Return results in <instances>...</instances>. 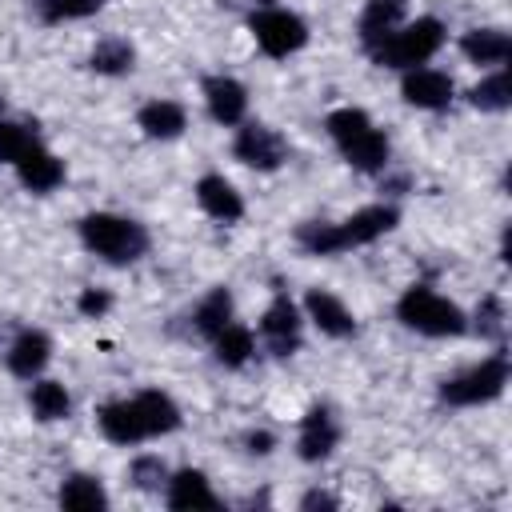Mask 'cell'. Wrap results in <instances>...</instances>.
<instances>
[{
  "instance_id": "44dd1931",
  "label": "cell",
  "mask_w": 512,
  "mask_h": 512,
  "mask_svg": "<svg viewBox=\"0 0 512 512\" xmlns=\"http://www.w3.org/2000/svg\"><path fill=\"white\" fill-rule=\"evenodd\" d=\"M460 52L472 64H504L512 56V40L504 28H472L460 36Z\"/></svg>"
},
{
  "instance_id": "7c38bea8",
  "label": "cell",
  "mask_w": 512,
  "mask_h": 512,
  "mask_svg": "<svg viewBox=\"0 0 512 512\" xmlns=\"http://www.w3.org/2000/svg\"><path fill=\"white\" fill-rule=\"evenodd\" d=\"M48 360H52V340H48V332H40V328H24V332L8 344V356H4L8 372L20 376V380H36V376L48 368Z\"/></svg>"
},
{
  "instance_id": "6da1fadb",
  "label": "cell",
  "mask_w": 512,
  "mask_h": 512,
  "mask_svg": "<svg viewBox=\"0 0 512 512\" xmlns=\"http://www.w3.org/2000/svg\"><path fill=\"white\" fill-rule=\"evenodd\" d=\"M324 128L356 172H380L388 164V136L368 120L364 108H336L328 112Z\"/></svg>"
},
{
  "instance_id": "9a60e30c",
  "label": "cell",
  "mask_w": 512,
  "mask_h": 512,
  "mask_svg": "<svg viewBox=\"0 0 512 512\" xmlns=\"http://www.w3.org/2000/svg\"><path fill=\"white\" fill-rule=\"evenodd\" d=\"M304 312H308V320H312L324 336L344 340V336L356 332V316L344 308L340 296H332V292H324V288H308V292H304Z\"/></svg>"
},
{
  "instance_id": "e575fe53",
  "label": "cell",
  "mask_w": 512,
  "mask_h": 512,
  "mask_svg": "<svg viewBox=\"0 0 512 512\" xmlns=\"http://www.w3.org/2000/svg\"><path fill=\"white\" fill-rule=\"evenodd\" d=\"M244 444H248V452H256V456H268L276 440H272V432H248V436H244Z\"/></svg>"
},
{
  "instance_id": "f1b7e54d",
  "label": "cell",
  "mask_w": 512,
  "mask_h": 512,
  "mask_svg": "<svg viewBox=\"0 0 512 512\" xmlns=\"http://www.w3.org/2000/svg\"><path fill=\"white\" fill-rule=\"evenodd\" d=\"M296 244L308 252V256H332V252H344L340 244V228L336 224H324V220H304L296 228Z\"/></svg>"
},
{
  "instance_id": "4dcf8cb0",
  "label": "cell",
  "mask_w": 512,
  "mask_h": 512,
  "mask_svg": "<svg viewBox=\"0 0 512 512\" xmlns=\"http://www.w3.org/2000/svg\"><path fill=\"white\" fill-rule=\"evenodd\" d=\"M36 16L44 24H64V20H84L104 8V0H32Z\"/></svg>"
},
{
  "instance_id": "4fadbf2b",
  "label": "cell",
  "mask_w": 512,
  "mask_h": 512,
  "mask_svg": "<svg viewBox=\"0 0 512 512\" xmlns=\"http://www.w3.org/2000/svg\"><path fill=\"white\" fill-rule=\"evenodd\" d=\"M404 12H408V0H368V4H364L356 32H360V44H364L368 56H372V52L400 28Z\"/></svg>"
},
{
  "instance_id": "8992f818",
  "label": "cell",
  "mask_w": 512,
  "mask_h": 512,
  "mask_svg": "<svg viewBox=\"0 0 512 512\" xmlns=\"http://www.w3.org/2000/svg\"><path fill=\"white\" fill-rule=\"evenodd\" d=\"M248 32L256 36L260 52L272 56V60H284V56H292V52H300L308 44V24L296 12L276 8V4L252 12L248 16Z\"/></svg>"
},
{
  "instance_id": "8fae6325",
  "label": "cell",
  "mask_w": 512,
  "mask_h": 512,
  "mask_svg": "<svg viewBox=\"0 0 512 512\" xmlns=\"http://www.w3.org/2000/svg\"><path fill=\"white\" fill-rule=\"evenodd\" d=\"M336 444H340V424H336V416H332L324 404L308 408V416L300 420V440H296L300 460L316 464V460L332 456V448H336Z\"/></svg>"
},
{
  "instance_id": "4316f807",
  "label": "cell",
  "mask_w": 512,
  "mask_h": 512,
  "mask_svg": "<svg viewBox=\"0 0 512 512\" xmlns=\"http://www.w3.org/2000/svg\"><path fill=\"white\" fill-rule=\"evenodd\" d=\"M28 408H32L36 420H64L68 408H72V400H68V392H64L60 380H36L32 392H28Z\"/></svg>"
},
{
  "instance_id": "277c9868",
  "label": "cell",
  "mask_w": 512,
  "mask_h": 512,
  "mask_svg": "<svg viewBox=\"0 0 512 512\" xmlns=\"http://www.w3.org/2000/svg\"><path fill=\"white\" fill-rule=\"evenodd\" d=\"M444 44V24L436 16H420L412 24H400L376 52L372 60L384 68H420L424 60H432Z\"/></svg>"
},
{
  "instance_id": "d6a6232c",
  "label": "cell",
  "mask_w": 512,
  "mask_h": 512,
  "mask_svg": "<svg viewBox=\"0 0 512 512\" xmlns=\"http://www.w3.org/2000/svg\"><path fill=\"white\" fill-rule=\"evenodd\" d=\"M476 332L488 336V340H500L504 336V300L500 296H484L476 304Z\"/></svg>"
},
{
  "instance_id": "2e32d148",
  "label": "cell",
  "mask_w": 512,
  "mask_h": 512,
  "mask_svg": "<svg viewBox=\"0 0 512 512\" xmlns=\"http://www.w3.org/2000/svg\"><path fill=\"white\" fill-rule=\"evenodd\" d=\"M164 504L184 512V508H220L216 492L208 488V476L196 468H180L164 480Z\"/></svg>"
},
{
  "instance_id": "ffe728a7",
  "label": "cell",
  "mask_w": 512,
  "mask_h": 512,
  "mask_svg": "<svg viewBox=\"0 0 512 512\" xmlns=\"http://www.w3.org/2000/svg\"><path fill=\"white\" fill-rule=\"evenodd\" d=\"M16 176H20V184H24L28 192H52V188L64 180V164H60L48 148L36 144L28 156L16 160Z\"/></svg>"
},
{
  "instance_id": "5bb4252c",
  "label": "cell",
  "mask_w": 512,
  "mask_h": 512,
  "mask_svg": "<svg viewBox=\"0 0 512 512\" xmlns=\"http://www.w3.org/2000/svg\"><path fill=\"white\" fill-rule=\"evenodd\" d=\"M204 104L216 124H240L248 112V88L236 76H204Z\"/></svg>"
},
{
  "instance_id": "603a6c76",
  "label": "cell",
  "mask_w": 512,
  "mask_h": 512,
  "mask_svg": "<svg viewBox=\"0 0 512 512\" xmlns=\"http://www.w3.org/2000/svg\"><path fill=\"white\" fill-rule=\"evenodd\" d=\"M212 352H216V364H224V368H244V364L252 360V352H256V336H252V328L228 320V324L212 336Z\"/></svg>"
},
{
  "instance_id": "cb8c5ba5",
  "label": "cell",
  "mask_w": 512,
  "mask_h": 512,
  "mask_svg": "<svg viewBox=\"0 0 512 512\" xmlns=\"http://www.w3.org/2000/svg\"><path fill=\"white\" fill-rule=\"evenodd\" d=\"M56 500H60V508H68V512H104V508H108L104 484H100L96 476H84V472L68 476V480L60 484Z\"/></svg>"
},
{
  "instance_id": "d590c367",
  "label": "cell",
  "mask_w": 512,
  "mask_h": 512,
  "mask_svg": "<svg viewBox=\"0 0 512 512\" xmlns=\"http://www.w3.org/2000/svg\"><path fill=\"white\" fill-rule=\"evenodd\" d=\"M300 508H336V496H328V492H320V488H312V492H304L300 496Z\"/></svg>"
},
{
  "instance_id": "484cf974",
  "label": "cell",
  "mask_w": 512,
  "mask_h": 512,
  "mask_svg": "<svg viewBox=\"0 0 512 512\" xmlns=\"http://www.w3.org/2000/svg\"><path fill=\"white\" fill-rule=\"evenodd\" d=\"M132 64H136V52H132V44L120 40V36L100 40V44L92 48V56H88V68L100 72V76H124V72H132Z\"/></svg>"
},
{
  "instance_id": "1f68e13d",
  "label": "cell",
  "mask_w": 512,
  "mask_h": 512,
  "mask_svg": "<svg viewBox=\"0 0 512 512\" xmlns=\"http://www.w3.org/2000/svg\"><path fill=\"white\" fill-rule=\"evenodd\" d=\"M128 476H132V484H136L140 492H160L164 480H168V468H164L160 456H136L132 468H128Z\"/></svg>"
},
{
  "instance_id": "836d02e7",
  "label": "cell",
  "mask_w": 512,
  "mask_h": 512,
  "mask_svg": "<svg viewBox=\"0 0 512 512\" xmlns=\"http://www.w3.org/2000/svg\"><path fill=\"white\" fill-rule=\"evenodd\" d=\"M76 308H80V316H104L112 308V296L100 292V288H84L80 300H76Z\"/></svg>"
},
{
  "instance_id": "f546056e",
  "label": "cell",
  "mask_w": 512,
  "mask_h": 512,
  "mask_svg": "<svg viewBox=\"0 0 512 512\" xmlns=\"http://www.w3.org/2000/svg\"><path fill=\"white\" fill-rule=\"evenodd\" d=\"M36 144H40L36 124H24V120H0V160H4V164H16V160L28 156Z\"/></svg>"
},
{
  "instance_id": "ba28073f",
  "label": "cell",
  "mask_w": 512,
  "mask_h": 512,
  "mask_svg": "<svg viewBox=\"0 0 512 512\" xmlns=\"http://www.w3.org/2000/svg\"><path fill=\"white\" fill-rule=\"evenodd\" d=\"M260 336H264V344H268L272 356H292L300 348V308L284 292H276L272 304L264 308Z\"/></svg>"
},
{
  "instance_id": "e0dca14e",
  "label": "cell",
  "mask_w": 512,
  "mask_h": 512,
  "mask_svg": "<svg viewBox=\"0 0 512 512\" xmlns=\"http://www.w3.org/2000/svg\"><path fill=\"white\" fill-rule=\"evenodd\" d=\"M96 424H100L104 440L124 444V448H128V444L148 440L144 420H140V412H136V400H108V404L96 412Z\"/></svg>"
},
{
  "instance_id": "52a82bcc",
  "label": "cell",
  "mask_w": 512,
  "mask_h": 512,
  "mask_svg": "<svg viewBox=\"0 0 512 512\" xmlns=\"http://www.w3.org/2000/svg\"><path fill=\"white\" fill-rule=\"evenodd\" d=\"M232 156L256 172H276L288 160V144L276 128L268 124H240L236 140H232Z\"/></svg>"
},
{
  "instance_id": "d6986e66",
  "label": "cell",
  "mask_w": 512,
  "mask_h": 512,
  "mask_svg": "<svg viewBox=\"0 0 512 512\" xmlns=\"http://www.w3.org/2000/svg\"><path fill=\"white\" fill-rule=\"evenodd\" d=\"M136 124H140L144 136H152V140H176V136L188 128V112H184V104H176V100H148V104L136 112Z\"/></svg>"
},
{
  "instance_id": "8d00e7d4",
  "label": "cell",
  "mask_w": 512,
  "mask_h": 512,
  "mask_svg": "<svg viewBox=\"0 0 512 512\" xmlns=\"http://www.w3.org/2000/svg\"><path fill=\"white\" fill-rule=\"evenodd\" d=\"M256 4H264V8H268V4H276V0H256Z\"/></svg>"
},
{
  "instance_id": "3957f363",
  "label": "cell",
  "mask_w": 512,
  "mask_h": 512,
  "mask_svg": "<svg viewBox=\"0 0 512 512\" xmlns=\"http://www.w3.org/2000/svg\"><path fill=\"white\" fill-rule=\"evenodd\" d=\"M396 316H400L404 328H412L420 336H460V332H468V316L448 296H440L424 284L408 288L396 300Z\"/></svg>"
},
{
  "instance_id": "30bf717a",
  "label": "cell",
  "mask_w": 512,
  "mask_h": 512,
  "mask_svg": "<svg viewBox=\"0 0 512 512\" xmlns=\"http://www.w3.org/2000/svg\"><path fill=\"white\" fill-rule=\"evenodd\" d=\"M396 220H400L396 204H368V208H360V212H352L348 220L336 224V228H340V244H344V248L372 244V240H380L384 232H392Z\"/></svg>"
},
{
  "instance_id": "7402d4cb",
  "label": "cell",
  "mask_w": 512,
  "mask_h": 512,
  "mask_svg": "<svg viewBox=\"0 0 512 512\" xmlns=\"http://www.w3.org/2000/svg\"><path fill=\"white\" fill-rule=\"evenodd\" d=\"M132 400H136V412H140L148 436H164V432H176L180 428V408L172 404V396H164L156 388H144Z\"/></svg>"
},
{
  "instance_id": "83f0119b",
  "label": "cell",
  "mask_w": 512,
  "mask_h": 512,
  "mask_svg": "<svg viewBox=\"0 0 512 512\" xmlns=\"http://www.w3.org/2000/svg\"><path fill=\"white\" fill-rule=\"evenodd\" d=\"M468 100H472V108H480V112H504L508 104H512V76L500 68V72H492V76H484L472 92H468Z\"/></svg>"
},
{
  "instance_id": "d4e9b609",
  "label": "cell",
  "mask_w": 512,
  "mask_h": 512,
  "mask_svg": "<svg viewBox=\"0 0 512 512\" xmlns=\"http://www.w3.org/2000/svg\"><path fill=\"white\" fill-rule=\"evenodd\" d=\"M228 320H232V292H228V288H212V292L196 304V312H192V328H196V336H204V340H212Z\"/></svg>"
},
{
  "instance_id": "9c48e42d",
  "label": "cell",
  "mask_w": 512,
  "mask_h": 512,
  "mask_svg": "<svg viewBox=\"0 0 512 512\" xmlns=\"http://www.w3.org/2000/svg\"><path fill=\"white\" fill-rule=\"evenodd\" d=\"M400 96L412 108H428V112L448 108L452 104V76L440 72V68H408L404 84H400Z\"/></svg>"
},
{
  "instance_id": "7a4b0ae2",
  "label": "cell",
  "mask_w": 512,
  "mask_h": 512,
  "mask_svg": "<svg viewBox=\"0 0 512 512\" xmlns=\"http://www.w3.org/2000/svg\"><path fill=\"white\" fill-rule=\"evenodd\" d=\"M80 240L88 252H96L108 264H132L148 252V232L144 224L116 216V212H88L80 220Z\"/></svg>"
},
{
  "instance_id": "ac0fdd59",
  "label": "cell",
  "mask_w": 512,
  "mask_h": 512,
  "mask_svg": "<svg viewBox=\"0 0 512 512\" xmlns=\"http://www.w3.org/2000/svg\"><path fill=\"white\" fill-rule=\"evenodd\" d=\"M196 200H200V208H204L212 220H220V224H236V220L244 216V200H240V192H236L224 176H216V172L200 176V184H196Z\"/></svg>"
},
{
  "instance_id": "5b68a950",
  "label": "cell",
  "mask_w": 512,
  "mask_h": 512,
  "mask_svg": "<svg viewBox=\"0 0 512 512\" xmlns=\"http://www.w3.org/2000/svg\"><path fill=\"white\" fill-rule=\"evenodd\" d=\"M504 384H508V356H504V348H496V352L484 356L480 364H472V368L448 376V380L440 384V400L452 404V408H472V404L496 400V396L504 392Z\"/></svg>"
},
{
  "instance_id": "74e56055",
  "label": "cell",
  "mask_w": 512,
  "mask_h": 512,
  "mask_svg": "<svg viewBox=\"0 0 512 512\" xmlns=\"http://www.w3.org/2000/svg\"><path fill=\"white\" fill-rule=\"evenodd\" d=\"M0 112H4V96H0Z\"/></svg>"
}]
</instances>
